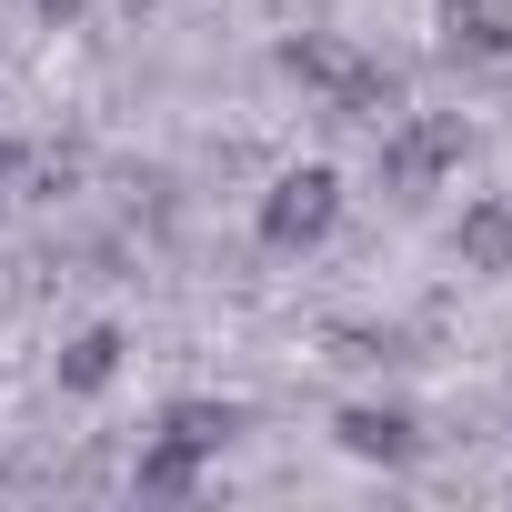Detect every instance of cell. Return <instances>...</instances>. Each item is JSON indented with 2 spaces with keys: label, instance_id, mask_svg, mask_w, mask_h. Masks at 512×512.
<instances>
[{
  "label": "cell",
  "instance_id": "6da1fadb",
  "mask_svg": "<svg viewBox=\"0 0 512 512\" xmlns=\"http://www.w3.org/2000/svg\"><path fill=\"white\" fill-rule=\"evenodd\" d=\"M262 241L272 251H312V241H332V221H342V171L332 161H292V171H272V191H262Z\"/></svg>",
  "mask_w": 512,
  "mask_h": 512
},
{
  "label": "cell",
  "instance_id": "7a4b0ae2",
  "mask_svg": "<svg viewBox=\"0 0 512 512\" xmlns=\"http://www.w3.org/2000/svg\"><path fill=\"white\" fill-rule=\"evenodd\" d=\"M452 262H462V272H482V282H502V272H512V191L462 201V221H452Z\"/></svg>",
  "mask_w": 512,
  "mask_h": 512
},
{
  "label": "cell",
  "instance_id": "3957f363",
  "mask_svg": "<svg viewBox=\"0 0 512 512\" xmlns=\"http://www.w3.org/2000/svg\"><path fill=\"white\" fill-rule=\"evenodd\" d=\"M332 442H342V452H362V462H412V452H422V432H412V412H402V402H352V412L332 422Z\"/></svg>",
  "mask_w": 512,
  "mask_h": 512
},
{
  "label": "cell",
  "instance_id": "277c9868",
  "mask_svg": "<svg viewBox=\"0 0 512 512\" xmlns=\"http://www.w3.org/2000/svg\"><path fill=\"white\" fill-rule=\"evenodd\" d=\"M442 51L452 61H512V0H442Z\"/></svg>",
  "mask_w": 512,
  "mask_h": 512
},
{
  "label": "cell",
  "instance_id": "5b68a950",
  "mask_svg": "<svg viewBox=\"0 0 512 512\" xmlns=\"http://www.w3.org/2000/svg\"><path fill=\"white\" fill-rule=\"evenodd\" d=\"M51 382H61V392H81V402H101V392L121 382V332H111V322L71 332V342H61V362H51Z\"/></svg>",
  "mask_w": 512,
  "mask_h": 512
},
{
  "label": "cell",
  "instance_id": "8992f818",
  "mask_svg": "<svg viewBox=\"0 0 512 512\" xmlns=\"http://www.w3.org/2000/svg\"><path fill=\"white\" fill-rule=\"evenodd\" d=\"M161 432H171L181 452H201V462H211V452L241 432V412H231V402H171V412H161Z\"/></svg>",
  "mask_w": 512,
  "mask_h": 512
},
{
  "label": "cell",
  "instance_id": "52a82bcc",
  "mask_svg": "<svg viewBox=\"0 0 512 512\" xmlns=\"http://www.w3.org/2000/svg\"><path fill=\"white\" fill-rule=\"evenodd\" d=\"M41 11H51V21H71V11H81V0H41Z\"/></svg>",
  "mask_w": 512,
  "mask_h": 512
}]
</instances>
